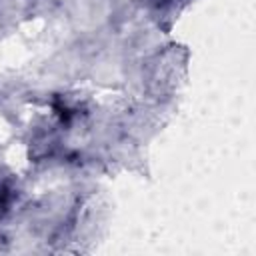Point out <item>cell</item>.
Instances as JSON below:
<instances>
[{
    "instance_id": "6da1fadb",
    "label": "cell",
    "mask_w": 256,
    "mask_h": 256,
    "mask_svg": "<svg viewBox=\"0 0 256 256\" xmlns=\"http://www.w3.org/2000/svg\"><path fill=\"white\" fill-rule=\"evenodd\" d=\"M10 200H12L10 188H8L6 184H0V214L10 206Z\"/></svg>"
}]
</instances>
